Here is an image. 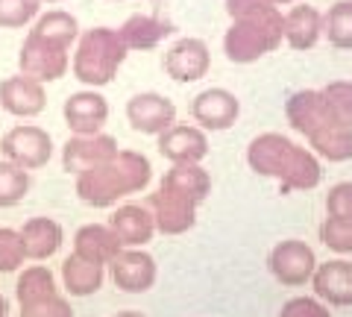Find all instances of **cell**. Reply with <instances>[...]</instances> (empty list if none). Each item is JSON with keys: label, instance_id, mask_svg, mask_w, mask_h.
<instances>
[{"label": "cell", "instance_id": "12", "mask_svg": "<svg viewBox=\"0 0 352 317\" xmlns=\"http://www.w3.org/2000/svg\"><path fill=\"white\" fill-rule=\"evenodd\" d=\"M208 65H212V53L200 39H179L164 53V74L173 83H197L208 74Z\"/></svg>", "mask_w": 352, "mask_h": 317}, {"label": "cell", "instance_id": "40", "mask_svg": "<svg viewBox=\"0 0 352 317\" xmlns=\"http://www.w3.org/2000/svg\"><path fill=\"white\" fill-rule=\"evenodd\" d=\"M112 317H147V314H141V311H118V314H112Z\"/></svg>", "mask_w": 352, "mask_h": 317}, {"label": "cell", "instance_id": "41", "mask_svg": "<svg viewBox=\"0 0 352 317\" xmlns=\"http://www.w3.org/2000/svg\"><path fill=\"white\" fill-rule=\"evenodd\" d=\"M9 314V303H6V297L0 294V317H6Z\"/></svg>", "mask_w": 352, "mask_h": 317}, {"label": "cell", "instance_id": "6", "mask_svg": "<svg viewBox=\"0 0 352 317\" xmlns=\"http://www.w3.org/2000/svg\"><path fill=\"white\" fill-rule=\"evenodd\" d=\"M118 141L106 133H97V135H74L65 141L62 147V168L68 173H85V171H94V168H103L109 162L118 159Z\"/></svg>", "mask_w": 352, "mask_h": 317}, {"label": "cell", "instance_id": "38", "mask_svg": "<svg viewBox=\"0 0 352 317\" xmlns=\"http://www.w3.org/2000/svg\"><path fill=\"white\" fill-rule=\"evenodd\" d=\"M21 317H74V309L62 294H56V297H47L41 303L24 305V309H21Z\"/></svg>", "mask_w": 352, "mask_h": 317}, {"label": "cell", "instance_id": "21", "mask_svg": "<svg viewBox=\"0 0 352 317\" xmlns=\"http://www.w3.org/2000/svg\"><path fill=\"white\" fill-rule=\"evenodd\" d=\"M21 238H24L27 259L44 261V259L59 253L65 232H62V223L53 221V217H30V221L21 226Z\"/></svg>", "mask_w": 352, "mask_h": 317}, {"label": "cell", "instance_id": "4", "mask_svg": "<svg viewBox=\"0 0 352 317\" xmlns=\"http://www.w3.org/2000/svg\"><path fill=\"white\" fill-rule=\"evenodd\" d=\"M267 267L273 273V279L282 282L285 288H300L305 282L314 279L317 256L305 241H300V238H288V241H279L270 250Z\"/></svg>", "mask_w": 352, "mask_h": 317}, {"label": "cell", "instance_id": "33", "mask_svg": "<svg viewBox=\"0 0 352 317\" xmlns=\"http://www.w3.org/2000/svg\"><path fill=\"white\" fill-rule=\"evenodd\" d=\"M323 247H329L338 256H349L352 253V221H340V217H326L317 229Z\"/></svg>", "mask_w": 352, "mask_h": 317}, {"label": "cell", "instance_id": "23", "mask_svg": "<svg viewBox=\"0 0 352 317\" xmlns=\"http://www.w3.org/2000/svg\"><path fill=\"white\" fill-rule=\"evenodd\" d=\"M159 188L173 191L200 206L208 194H212V177L200 165H170V171L162 177Z\"/></svg>", "mask_w": 352, "mask_h": 317}, {"label": "cell", "instance_id": "30", "mask_svg": "<svg viewBox=\"0 0 352 317\" xmlns=\"http://www.w3.org/2000/svg\"><path fill=\"white\" fill-rule=\"evenodd\" d=\"M323 36L340 50L352 47V0H340L323 15Z\"/></svg>", "mask_w": 352, "mask_h": 317}, {"label": "cell", "instance_id": "8", "mask_svg": "<svg viewBox=\"0 0 352 317\" xmlns=\"http://www.w3.org/2000/svg\"><path fill=\"white\" fill-rule=\"evenodd\" d=\"M126 121L135 133L162 135L176 124V106L156 91H144L126 103Z\"/></svg>", "mask_w": 352, "mask_h": 317}, {"label": "cell", "instance_id": "15", "mask_svg": "<svg viewBox=\"0 0 352 317\" xmlns=\"http://www.w3.org/2000/svg\"><path fill=\"white\" fill-rule=\"evenodd\" d=\"M191 115H194V121L200 124V129L220 133V129H229L238 121L241 103H238V97L226 89H206L194 97Z\"/></svg>", "mask_w": 352, "mask_h": 317}, {"label": "cell", "instance_id": "2", "mask_svg": "<svg viewBox=\"0 0 352 317\" xmlns=\"http://www.w3.org/2000/svg\"><path fill=\"white\" fill-rule=\"evenodd\" d=\"M126 53L129 47L120 39L118 30H109V27L85 30L74 56V76L80 83L91 85V89L109 85L118 76V68L124 65Z\"/></svg>", "mask_w": 352, "mask_h": 317}, {"label": "cell", "instance_id": "29", "mask_svg": "<svg viewBox=\"0 0 352 317\" xmlns=\"http://www.w3.org/2000/svg\"><path fill=\"white\" fill-rule=\"evenodd\" d=\"M30 32H36L38 39L44 41H50V45H59L68 50L76 36H80V24H76V18L71 12H62V9H53V12L47 15H41L36 21V27H32Z\"/></svg>", "mask_w": 352, "mask_h": 317}, {"label": "cell", "instance_id": "27", "mask_svg": "<svg viewBox=\"0 0 352 317\" xmlns=\"http://www.w3.org/2000/svg\"><path fill=\"white\" fill-rule=\"evenodd\" d=\"M311 153L326 162H349L352 159V127L349 124H329L317 135L308 138Z\"/></svg>", "mask_w": 352, "mask_h": 317}, {"label": "cell", "instance_id": "28", "mask_svg": "<svg viewBox=\"0 0 352 317\" xmlns=\"http://www.w3.org/2000/svg\"><path fill=\"white\" fill-rule=\"evenodd\" d=\"M56 294H59L56 279H53V273L44 265L27 267L15 282V300H18L21 309H24V305H32V303H41L47 297H56Z\"/></svg>", "mask_w": 352, "mask_h": 317}, {"label": "cell", "instance_id": "37", "mask_svg": "<svg viewBox=\"0 0 352 317\" xmlns=\"http://www.w3.org/2000/svg\"><path fill=\"white\" fill-rule=\"evenodd\" d=\"M279 317H332V311L317 297H291L282 305Z\"/></svg>", "mask_w": 352, "mask_h": 317}, {"label": "cell", "instance_id": "35", "mask_svg": "<svg viewBox=\"0 0 352 317\" xmlns=\"http://www.w3.org/2000/svg\"><path fill=\"white\" fill-rule=\"evenodd\" d=\"M38 0H0V27L18 30L38 15Z\"/></svg>", "mask_w": 352, "mask_h": 317}, {"label": "cell", "instance_id": "39", "mask_svg": "<svg viewBox=\"0 0 352 317\" xmlns=\"http://www.w3.org/2000/svg\"><path fill=\"white\" fill-rule=\"evenodd\" d=\"M267 9H273L270 0H226V15L232 21L261 15V12H267Z\"/></svg>", "mask_w": 352, "mask_h": 317}, {"label": "cell", "instance_id": "25", "mask_svg": "<svg viewBox=\"0 0 352 317\" xmlns=\"http://www.w3.org/2000/svg\"><path fill=\"white\" fill-rule=\"evenodd\" d=\"M323 36V15L314 6H294L285 15V41L294 50H308L317 45V39Z\"/></svg>", "mask_w": 352, "mask_h": 317}, {"label": "cell", "instance_id": "7", "mask_svg": "<svg viewBox=\"0 0 352 317\" xmlns=\"http://www.w3.org/2000/svg\"><path fill=\"white\" fill-rule=\"evenodd\" d=\"M18 65H21V74L32 76V80L53 83V80H59V76H65V71H68V50L38 39L36 32H30V36L24 39V45H21Z\"/></svg>", "mask_w": 352, "mask_h": 317}, {"label": "cell", "instance_id": "11", "mask_svg": "<svg viewBox=\"0 0 352 317\" xmlns=\"http://www.w3.org/2000/svg\"><path fill=\"white\" fill-rule=\"evenodd\" d=\"M109 270H112V282L126 294H147L156 285V276H159L156 259L147 250H124L109 265Z\"/></svg>", "mask_w": 352, "mask_h": 317}, {"label": "cell", "instance_id": "5", "mask_svg": "<svg viewBox=\"0 0 352 317\" xmlns=\"http://www.w3.org/2000/svg\"><path fill=\"white\" fill-rule=\"evenodd\" d=\"M0 150H3V159L12 162V165L24 168V171H36L44 168L53 156V141L47 135V129H41L36 124H21L12 127L0 141Z\"/></svg>", "mask_w": 352, "mask_h": 317}, {"label": "cell", "instance_id": "10", "mask_svg": "<svg viewBox=\"0 0 352 317\" xmlns=\"http://www.w3.org/2000/svg\"><path fill=\"white\" fill-rule=\"evenodd\" d=\"M147 209L153 212V221L162 235H182L197 223V203L164 188L147 197Z\"/></svg>", "mask_w": 352, "mask_h": 317}, {"label": "cell", "instance_id": "16", "mask_svg": "<svg viewBox=\"0 0 352 317\" xmlns=\"http://www.w3.org/2000/svg\"><path fill=\"white\" fill-rule=\"evenodd\" d=\"M47 106V91H44V83L32 80L27 74L18 76H6L0 83V109H6L9 115L15 118H32L44 112Z\"/></svg>", "mask_w": 352, "mask_h": 317}, {"label": "cell", "instance_id": "18", "mask_svg": "<svg viewBox=\"0 0 352 317\" xmlns=\"http://www.w3.org/2000/svg\"><path fill=\"white\" fill-rule=\"evenodd\" d=\"M109 226H112V232L120 238L124 250H141L153 235H156L153 212L147 206H138V203L118 206L112 212V217H109Z\"/></svg>", "mask_w": 352, "mask_h": 317}, {"label": "cell", "instance_id": "26", "mask_svg": "<svg viewBox=\"0 0 352 317\" xmlns=\"http://www.w3.org/2000/svg\"><path fill=\"white\" fill-rule=\"evenodd\" d=\"M62 285L71 297H91L103 288V265L68 256L62 261Z\"/></svg>", "mask_w": 352, "mask_h": 317}, {"label": "cell", "instance_id": "17", "mask_svg": "<svg viewBox=\"0 0 352 317\" xmlns=\"http://www.w3.org/2000/svg\"><path fill=\"white\" fill-rule=\"evenodd\" d=\"M285 115H288V124L296 133H302L305 138L317 135L329 124H338L323 100V91H314V89H302V91L291 94L288 106H285Z\"/></svg>", "mask_w": 352, "mask_h": 317}, {"label": "cell", "instance_id": "14", "mask_svg": "<svg viewBox=\"0 0 352 317\" xmlns=\"http://www.w3.org/2000/svg\"><path fill=\"white\" fill-rule=\"evenodd\" d=\"M294 141L282 133H261L250 141L247 147V165L250 171H256L258 177H273L279 179L285 165H288L291 153H294Z\"/></svg>", "mask_w": 352, "mask_h": 317}, {"label": "cell", "instance_id": "42", "mask_svg": "<svg viewBox=\"0 0 352 317\" xmlns=\"http://www.w3.org/2000/svg\"><path fill=\"white\" fill-rule=\"evenodd\" d=\"M270 3H273V6H276V3H294V0H270Z\"/></svg>", "mask_w": 352, "mask_h": 317}, {"label": "cell", "instance_id": "1", "mask_svg": "<svg viewBox=\"0 0 352 317\" xmlns=\"http://www.w3.org/2000/svg\"><path fill=\"white\" fill-rule=\"evenodd\" d=\"M153 179L150 159L135 150H120L115 162L76 177V197L91 209H109L129 194L144 191Z\"/></svg>", "mask_w": 352, "mask_h": 317}, {"label": "cell", "instance_id": "34", "mask_svg": "<svg viewBox=\"0 0 352 317\" xmlns=\"http://www.w3.org/2000/svg\"><path fill=\"white\" fill-rule=\"evenodd\" d=\"M27 259L21 229L0 226V273H15Z\"/></svg>", "mask_w": 352, "mask_h": 317}, {"label": "cell", "instance_id": "19", "mask_svg": "<svg viewBox=\"0 0 352 317\" xmlns=\"http://www.w3.org/2000/svg\"><path fill=\"white\" fill-rule=\"evenodd\" d=\"M124 253L120 238L112 232L109 223H85L76 229L74 235V256H80L94 265H112V261Z\"/></svg>", "mask_w": 352, "mask_h": 317}, {"label": "cell", "instance_id": "9", "mask_svg": "<svg viewBox=\"0 0 352 317\" xmlns=\"http://www.w3.org/2000/svg\"><path fill=\"white\" fill-rule=\"evenodd\" d=\"M156 147L170 165H200L208 156L206 129L191 127V124H173L168 133L159 135Z\"/></svg>", "mask_w": 352, "mask_h": 317}, {"label": "cell", "instance_id": "13", "mask_svg": "<svg viewBox=\"0 0 352 317\" xmlns=\"http://www.w3.org/2000/svg\"><path fill=\"white\" fill-rule=\"evenodd\" d=\"M62 115L74 135H97V133H103V124L109 118V103H106V97L97 94L94 89L76 91L65 100Z\"/></svg>", "mask_w": 352, "mask_h": 317}, {"label": "cell", "instance_id": "36", "mask_svg": "<svg viewBox=\"0 0 352 317\" xmlns=\"http://www.w3.org/2000/svg\"><path fill=\"white\" fill-rule=\"evenodd\" d=\"M326 217L352 221V182H338L326 194Z\"/></svg>", "mask_w": 352, "mask_h": 317}, {"label": "cell", "instance_id": "20", "mask_svg": "<svg viewBox=\"0 0 352 317\" xmlns=\"http://www.w3.org/2000/svg\"><path fill=\"white\" fill-rule=\"evenodd\" d=\"M311 288L314 297L326 305H352V261L332 259L317 265Z\"/></svg>", "mask_w": 352, "mask_h": 317}, {"label": "cell", "instance_id": "24", "mask_svg": "<svg viewBox=\"0 0 352 317\" xmlns=\"http://www.w3.org/2000/svg\"><path fill=\"white\" fill-rule=\"evenodd\" d=\"M118 32L129 50H153L159 41H164L173 32V24L159 15H132L124 21V27Z\"/></svg>", "mask_w": 352, "mask_h": 317}, {"label": "cell", "instance_id": "22", "mask_svg": "<svg viewBox=\"0 0 352 317\" xmlns=\"http://www.w3.org/2000/svg\"><path fill=\"white\" fill-rule=\"evenodd\" d=\"M320 179H323L320 159L305 147H294L288 165H285L282 177L276 182H279L282 194H291V191H311V188L320 185Z\"/></svg>", "mask_w": 352, "mask_h": 317}, {"label": "cell", "instance_id": "43", "mask_svg": "<svg viewBox=\"0 0 352 317\" xmlns=\"http://www.w3.org/2000/svg\"><path fill=\"white\" fill-rule=\"evenodd\" d=\"M38 3H59V0H38Z\"/></svg>", "mask_w": 352, "mask_h": 317}, {"label": "cell", "instance_id": "3", "mask_svg": "<svg viewBox=\"0 0 352 317\" xmlns=\"http://www.w3.org/2000/svg\"><path fill=\"white\" fill-rule=\"evenodd\" d=\"M285 39V15L276 6L261 15L244 21H232V27L223 36V53L229 62L250 65L258 62L264 53H273Z\"/></svg>", "mask_w": 352, "mask_h": 317}, {"label": "cell", "instance_id": "31", "mask_svg": "<svg viewBox=\"0 0 352 317\" xmlns=\"http://www.w3.org/2000/svg\"><path fill=\"white\" fill-rule=\"evenodd\" d=\"M30 191V171L12 165V162H0V209H12Z\"/></svg>", "mask_w": 352, "mask_h": 317}, {"label": "cell", "instance_id": "32", "mask_svg": "<svg viewBox=\"0 0 352 317\" xmlns=\"http://www.w3.org/2000/svg\"><path fill=\"white\" fill-rule=\"evenodd\" d=\"M320 91H323V100H326L335 121L352 127V83L349 80H335Z\"/></svg>", "mask_w": 352, "mask_h": 317}]
</instances>
